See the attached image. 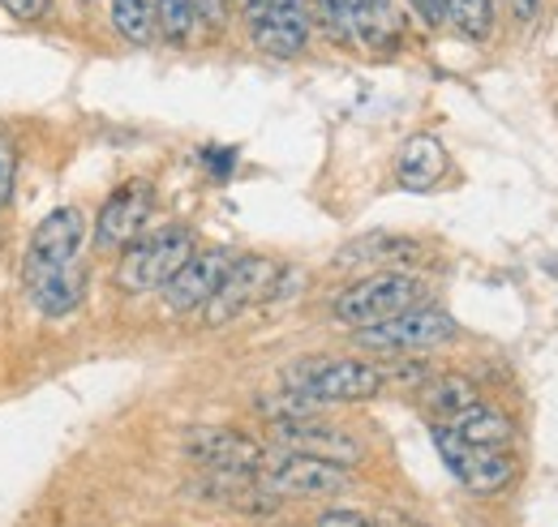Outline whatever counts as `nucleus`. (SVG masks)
Here are the masks:
<instances>
[{
    "label": "nucleus",
    "instance_id": "obj_1",
    "mask_svg": "<svg viewBox=\"0 0 558 527\" xmlns=\"http://www.w3.org/2000/svg\"><path fill=\"white\" fill-rule=\"evenodd\" d=\"M198 254V236L181 223H168V228H155L146 232L142 241H134L121 262H117V287L130 292V296H146V292H163L168 279L181 270Z\"/></svg>",
    "mask_w": 558,
    "mask_h": 527
},
{
    "label": "nucleus",
    "instance_id": "obj_2",
    "mask_svg": "<svg viewBox=\"0 0 558 527\" xmlns=\"http://www.w3.org/2000/svg\"><path fill=\"white\" fill-rule=\"evenodd\" d=\"M387 387V369L369 365V360H327V356H310L301 365L288 369V391L301 395L314 407H331V403H361V399L383 395Z\"/></svg>",
    "mask_w": 558,
    "mask_h": 527
},
{
    "label": "nucleus",
    "instance_id": "obj_3",
    "mask_svg": "<svg viewBox=\"0 0 558 527\" xmlns=\"http://www.w3.org/2000/svg\"><path fill=\"white\" fill-rule=\"evenodd\" d=\"M82 241H86V215L77 206H57L52 215L39 219V228L31 232L26 245V262H22V283L26 296L61 274H70L73 266H82Z\"/></svg>",
    "mask_w": 558,
    "mask_h": 527
},
{
    "label": "nucleus",
    "instance_id": "obj_4",
    "mask_svg": "<svg viewBox=\"0 0 558 527\" xmlns=\"http://www.w3.org/2000/svg\"><path fill=\"white\" fill-rule=\"evenodd\" d=\"M421 292H425L421 279L404 274V270H374L369 279H356V283H349L336 296L331 314L344 327L365 330L387 322V318H396V314H404V309H413V305H421Z\"/></svg>",
    "mask_w": 558,
    "mask_h": 527
},
{
    "label": "nucleus",
    "instance_id": "obj_5",
    "mask_svg": "<svg viewBox=\"0 0 558 527\" xmlns=\"http://www.w3.org/2000/svg\"><path fill=\"white\" fill-rule=\"evenodd\" d=\"M271 446L292 451V455H310V459L336 463V467H356L365 459L361 438H352L349 429L323 420V416H276L271 420Z\"/></svg>",
    "mask_w": 558,
    "mask_h": 527
},
{
    "label": "nucleus",
    "instance_id": "obj_6",
    "mask_svg": "<svg viewBox=\"0 0 558 527\" xmlns=\"http://www.w3.org/2000/svg\"><path fill=\"white\" fill-rule=\"evenodd\" d=\"M181 451L203 471H236V476H258L271 455V446H263L258 438L228 429V425H194L181 438Z\"/></svg>",
    "mask_w": 558,
    "mask_h": 527
},
{
    "label": "nucleus",
    "instance_id": "obj_7",
    "mask_svg": "<svg viewBox=\"0 0 558 527\" xmlns=\"http://www.w3.org/2000/svg\"><path fill=\"white\" fill-rule=\"evenodd\" d=\"M460 334L456 318L442 314V309H429V305H413L378 327L356 330V343L369 347V352H429V347H442Z\"/></svg>",
    "mask_w": 558,
    "mask_h": 527
},
{
    "label": "nucleus",
    "instance_id": "obj_8",
    "mask_svg": "<svg viewBox=\"0 0 558 527\" xmlns=\"http://www.w3.org/2000/svg\"><path fill=\"white\" fill-rule=\"evenodd\" d=\"M258 480L276 498H336V493H349L352 489L349 467L310 459V455H292V451H276V446H271V455L263 463Z\"/></svg>",
    "mask_w": 558,
    "mask_h": 527
},
{
    "label": "nucleus",
    "instance_id": "obj_9",
    "mask_svg": "<svg viewBox=\"0 0 558 527\" xmlns=\"http://www.w3.org/2000/svg\"><path fill=\"white\" fill-rule=\"evenodd\" d=\"M429 438H434L438 455H442V463H447V471H451L469 493H477V498H494V493H502V489L511 485L515 463H511L507 451H482V446H469V442H460L447 425H434V429H429Z\"/></svg>",
    "mask_w": 558,
    "mask_h": 527
},
{
    "label": "nucleus",
    "instance_id": "obj_10",
    "mask_svg": "<svg viewBox=\"0 0 558 527\" xmlns=\"http://www.w3.org/2000/svg\"><path fill=\"white\" fill-rule=\"evenodd\" d=\"M245 22L254 35V48L276 61L301 57L310 44V4L305 0H250Z\"/></svg>",
    "mask_w": 558,
    "mask_h": 527
},
{
    "label": "nucleus",
    "instance_id": "obj_11",
    "mask_svg": "<svg viewBox=\"0 0 558 527\" xmlns=\"http://www.w3.org/2000/svg\"><path fill=\"white\" fill-rule=\"evenodd\" d=\"M276 279H279V262H271V258H258V254L236 258L232 270H228V279L219 283V292L203 305V322L207 327L236 322L245 309H254L258 301H267L276 292Z\"/></svg>",
    "mask_w": 558,
    "mask_h": 527
},
{
    "label": "nucleus",
    "instance_id": "obj_12",
    "mask_svg": "<svg viewBox=\"0 0 558 527\" xmlns=\"http://www.w3.org/2000/svg\"><path fill=\"white\" fill-rule=\"evenodd\" d=\"M150 219H155V189L146 181H125L112 198L104 201V210L95 219V245L125 254L134 241L146 236Z\"/></svg>",
    "mask_w": 558,
    "mask_h": 527
},
{
    "label": "nucleus",
    "instance_id": "obj_13",
    "mask_svg": "<svg viewBox=\"0 0 558 527\" xmlns=\"http://www.w3.org/2000/svg\"><path fill=\"white\" fill-rule=\"evenodd\" d=\"M232 262H236V254L223 249V245L198 249L190 262L168 279V287H163V305H168L172 314H194V309H203L210 296L219 292V283L228 279Z\"/></svg>",
    "mask_w": 558,
    "mask_h": 527
},
{
    "label": "nucleus",
    "instance_id": "obj_14",
    "mask_svg": "<svg viewBox=\"0 0 558 527\" xmlns=\"http://www.w3.org/2000/svg\"><path fill=\"white\" fill-rule=\"evenodd\" d=\"M185 498L236 511V515H276L279 511V498L258 476H236V471H203L198 480L185 485Z\"/></svg>",
    "mask_w": 558,
    "mask_h": 527
},
{
    "label": "nucleus",
    "instance_id": "obj_15",
    "mask_svg": "<svg viewBox=\"0 0 558 527\" xmlns=\"http://www.w3.org/2000/svg\"><path fill=\"white\" fill-rule=\"evenodd\" d=\"M396 176L404 189L413 194H429L442 176H447V146L434 137V133H417L400 146V159H396Z\"/></svg>",
    "mask_w": 558,
    "mask_h": 527
},
{
    "label": "nucleus",
    "instance_id": "obj_16",
    "mask_svg": "<svg viewBox=\"0 0 558 527\" xmlns=\"http://www.w3.org/2000/svg\"><path fill=\"white\" fill-rule=\"evenodd\" d=\"M421 245L409 236H396V232H369L361 241H349L340 249V266H383V270H396L400 262H417Z\"/></svg>",
    "mask_w": 558,
    "mask_h": 527
},
{
    "label": "nucleus",
    "instance_id": "obj_17",
    "mask_svg": "<svg viewBox=\"0 0 558 527\" xmlns=\"http://www.w3.org/2000/svg\"><path fill=\"white\" fill-rule=\"evenodd\" d=\"M447 429H451L460 442L482 446V451H507V446H511V438H515V425H511L498 407H486V403H477V407L460 412L456 420H447Z\"/></svg>",
    "mask_w": 558,
    "mask_h": 527
},
{
    "label": "nucleus",
    "instance_id": "obj_18",
    "mask_svg": "<svg viewBox=\"0 0 558 527\" xmlns=\"http://www.w3.org/2000/svg\"><path fill=\"white\" fill-rule=\"evenodd\" d=\"M352 39L378 52L400 48V22L391 13V0H352Z\"/></svg>",
    "mask_w": 558,
    "mask_h": 527
},
{
    "label": "nucleus",
    "instance_id": "obj_19",
    "mask_svg": "<svg viewBox=\"0 0 558 527\" xmlns=\"http://www.w3.org/2000/svg\"><path fill=\"white\" fill-rule=\"evenodd\" d=\"M86 287H90L86 266H73L70 274H61V279H52V283L35 287L26 301L35 305V314H39V318H65V314H73V309L86 301Z\"/></svg>",
    "mask_w": 558,
    "mask_h": 527
},
{
    "label": "nucleus",
    "instance_id": "obj_20",
    "mask_svg": "<svg viewBox=\"0 0 558 527\" xmlns=\"http://www.w3.org/2000/svg\"><path fill=\"white\" fill-rule=\"evenodd\" d=\"M425 403H429V412H438V416H442L438 425H447V420H456L460 412L477 407L482 399H477V387H473L469 378L447 373V378H434V382L425 387Z\"/></svg>",
    "mask_w": 558,
    "mask_h": 527
},
{
    "label": "nucleus",
    "instance_id": "obj_21",
    "mask_svg": "<svg viewBox=\"0 0 558 527\" xmlns=\"http://www.w3.org/2000/svg\"><path fill=\"white\" fill-rule=\"evenodd\" d=\"M198 13L190 0H155V35H163V44L172 48H190L198 39Z\"/></svg>",
    "mask_w": 558,
    "mask_h": 527
},
{
    "label": "nucleus",
    "instance_id": "obj_22",
    "mask_svg": "<svg viewBox=\"0 0 558 527\" xmlns=\"http://www.w3.org/2000/svg\"><path fill=\"white\" fill-rule=\"evenodd\" d=\"M112 26L134 48H146L155 39V0H112Z\"/></svg>",
    "mask_w": 558,
    "mask_h": 527
},
{
    "label": "nucleus",
    "instance_id": "obj_23",
    "mask_svg": "<svg viewBox=\"0 0 558 527\" xmlns=\"http://www.w3.org/2000/svg\"><path fill=\"white\" fill-rule=\"evenodd\" d=\"M447 22L464 39L482 44V39H489V30H494V0H447Z\"/></svg>",
    "mask_w": 558,
    "mask_h": 527
},
{
    "label": "nucleus",
    "instance_id": "obj_24",
    "mask_svg": "<svg viewBox=\"0 0 558 527\" xmlns=\"http://www.w3.org/2000/svg\"><path fill=\"white\" fill-rule=\"evenodd\" d=\"M310 22H318L336 44H356L352 39V0H305Z\"/></svg>",
    "mask_w": 558,
    "mask_h": 527
},
{
    "label": "nucleus",
    "instance_id": "obj_25",
    "mask_svg": "<svg viewBox=\"0 0 558 527\" xmlns=\"http://www.w3.org/2000/svg\"><path fill=\"white\" fill-rule=\"evenodd\" d=\"M13 181H17V142L9 130H0V210L13 201Z\"/></svg>",
    "mask_w": 558,
    "mask_h": 527
},
{
    "label": "nucleus",
    "instance_id": "obj_26",
    "mask_svg": "<svg viewBox=\"0 0 558 527\" xmlns=\"http://www.w3.org/2000/svg\"><path fill=\"white\" fill-rule=\"evenodd\" d=\"M48 4H52V0H0V9H4L9 17H17V22H39V17L48 13Z\"/></svg>",
    "mask_w": 558,
    "mask_h": 527
},
{
    "label": "nucleus",
    "instance_id": "obj_27",
    "mask_svg": "<svg viewBox=\"0 0 558 527\" xmlns=\"http://www.w3.org/2000/svg\"><path fill=\"white\" fill-rule=\"evenodd\" d=\"M190 4H194L198 22L210 26V30H219V26L228 22V0H190Z\"/></svg>",
    "mask_w": 558,
    "mask_h": 527
},
{
    "label": "nucleus",
    "instance_id": "obj_28",
    "mask_svg": "<svg viewBox=\"0 0 558 527\" xmlns=\"http://www.w3.org/2000/svg\"><path fill=\"white\" fill-rule=\"evenodd\" d=\"M314 527H374V519H365V515H356V511H323Z\"/></svg>",
    "mask_w": 558,
    "mask_h": 527
},
{
    "label": "nucleus",
    "instance_id": "obj_29",
    "mask_svg": "<svg viewBox=\"0 0 558 527\" xmlns=\"http://www.w3.org/2000/svg\"><path fill=\"white\" fill-rule=\"evenodd\" d=\"M413 13H417L425 26H442L447 22V0H409Z\"/></svg>",
    "mask_w": 558,
    "mask_h": 527
},
{
    "label": "nucleus",
    "instance_id": "obj_30",
    "mask_svg": "<svg viewBox=\"0 0 558 527\" xmlns=\"http://www.w3.org/2000/svg\"><path fill=\"white\" fill-rule=\"evenodd\" d=\"M374 527H429L413 519V515H404V511H383V515H374Z\"/></svg>",
    "mask_w": 558,
    "mask_h": 527
},
{
    "label": "nucleus",
    "instance_id": "obj_31",
    "mask_svg": "<svg viewBox=\"0 0 558 527\" xmlns=\"http://www.w3.org/2000/svg\"><path fill=\"white\" fill-rule=\"evenodd\" d=\"M537 9H542V0H511V13H515L520 22H533Z\"/></svg>",
    "mask_w": 558,
    "mask_h": 527
},
{
    "label": "nucleus",
    "instance_id": "obj_32",
    "mask_svg": "<svg viewBox=\"0 0 558 527\" xmlns=\"http://www.w3.org/2000/svg\"><path fill=\"white\" fill-rule=\"evenodd\" d=\"M86 4H90V0H86Z\"/></svg>",
    "mask_w": 558,
    "mask_h": 527
}]
</instances>
